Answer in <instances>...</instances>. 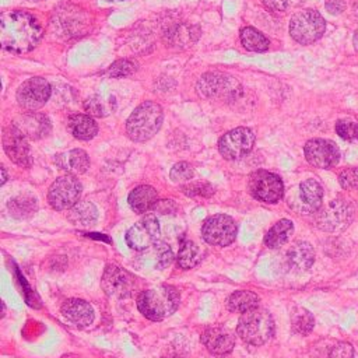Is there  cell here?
I'll return each mask as SVG.
<instances>
[{"instance_id": "obj_19", "label": "cell", "mask_w": 358, "mask_h": 358, "mask_svg": "<svg viewBox=\"0 0 358 358\" xmlns=\"http://www.w3.org/2000/svg\"><path fill=\"white\" fill-rule=\"evenodd\" d=\"M234 83L236 81L231 80V77H227L225 74L207 73L199 80L197 90L200 95L206 98H218V96H224L225 94L235 92V85L232 87L229 85Z\"/></svg>"}, {"instance_id": "obj_9", "label": "cell", "mask_w": 358, "mask_h": 358, "mask_svg": "<svg viewBox=\"0 0 358 358\" xmlns=\"http://www.w3.org/2000/svg\"><path fill=\"white\" fill-rule=\"evenodd\" d=\"M50 84L42 77H31L25 80L17 90V102L27 112H35L42 108L50 98Z\"/></svg>"}, {"instance_id": "obj_7", "label": "cell", "mask_w": 358, "mask_h": 358, "mask_svg": "<svg viewBox=\"0 0 358 358\" xmlns=\"http://www.w3.org/2000/svg\"><path fill=\"white\" fill-rule=\"evenodd\" d=\"M238 234L235 220L227 214H215L208 217L201 227L203 239L213 246L231 245Z\"/></svg>"}, {"instance_id": "obj_24", "label": "cell", "mask_w": 358, "mask_h": 358, "mask_svg": "<svg viewBox=\"0 0 358 358\" xmlns=\"http://www.w3.org/2000/svg\"><path fill=\"white\" fill-rule=\"evenodd\" d=\"M127 201H129L130 208L134 213L143 214V213H147L148 210H151L157 204L158 193L152 186L140 185L130 192Z\"/></svg>"}, {"instance_id": "obj_38", "label": "cell", "mask_w": 358, "mask_h": 358, "mask_svg": "<svg viewBox=\"0 0 358 358\" xmlns=\"http://www.w3.org/2000/svg\"><path fill=\"white\" fill-rule=\"evenodd\" d=\"M84 109L90 116H105L108 109L99 96H91L84 102Z\"/></svg>"}, {"instance_id": "obj_32", "label": "cell", "mask_w": 358, "mask_h": 358, "mask_svg": "<svg viewBox=\"0 0 358 358\" xmlns=\"http://www.w3.org/2000/svg\"><path fill=\"white\" fill-rule=\"evenodd\" d=\"M315 326V317L313 315L302 308V306H295L291 312V327L292 331L301 336H306L312 331Z\"/></svg>"}, {"instance_id": "obj_27", "label": "cell", "mask_w": 358, "mask_h": 358, "mask_svg": "<svg viewBox=\"0 0 358 358\" xmlns=\"http://www.w3.org/2000/svg\"><path fill=\"white\" fill-rule=\"evenodd\" d=\"M10 214L17 220H27L38 211V201L31 194H18L7 203Z\"/></svg>"}, {"instance_id": "obj_26", "label": "cell", "mask_w": 358, "mask_h": 358, "mask_svg": "<svg viewBox=\"0 0 358 358\" xmlns=\"http://www.w3.org/2000/svg\"><path fill=\"white\" fill-rule=\"evenodd\" d=\"M294 234V222L291 220L282 218L277 221L264 235V245L270 249H277L287 243Z\"/></svg>"}, {"instance_id": "obj_10", "label": "cell", "mask_w": 358, "mask_h": 358, "mask_svg": "<svg viewBox=\"0 0 358 358\" xmlns=\"http://www.w3.org/2000/svg\"><path fill=\"white\" fill-rule=\"evenodd\" d=\"M255 145V134L249 127H236L229 130L218 140L220 154L228 159H239L249 154Z\"/></svg>"}, {"instance_id": "obj_16", "label": "cell", "mask_w": 358, "mask_h": 358, "mask_svg": "<svg viewBox=\"0 0 358 358\" xmlns=\"http://www.w3.org/2000/svg\"><path fill=\"white\" fill-rule=\"evenodd\" d=\"M200 340L213 355H227L235 347L234 333L224 326H211L206 329Z\"/></svg>"}, {"instance_id": "obj_39", "label": "cell", "mask_w": 358, "mask_h": 358, "mask_svg": "<svg viewBox=\"0 0 358 358\" xmlns=\"http://www.w3.org/2000/svg\"><path fill=\"white\" fill-rule=\"evenodd\" d=\"M183 193L187 196H204L208 197L214 193V189L208 183H189L182 187Z\"/></svg>"}, {"instance_id": "obj_37", "label": "cell", "mask_w": 358, "mask_h": 358, "mask_svg": "<svg viewBox=\"0 0 358 358\" xmlns=\"http://www.w3.org/2000/svg\"><path fill=\"white\" fill-rule=\"evenodd\" d=\"M338 183L345 190H358V168H347L338 175Z\"/></svg>"}, {"instance_id": "obj_43", "label": "cell", "mask_w": 358, "mask_h": 358, "mask_svg": "<svg viewBox=\"0 0 358 358\" xmlns=\"http://www.w3.org/2000/svg\"><path fill=\"white\" fill-rule=\"evenodd\" d=\"M352 45H354V49L358 52V29L354 32V36H352Z\"/></svg>"}, {"instance_id": "obj_4", "label": "cell", "mask_w": 358, "mask_h": 358, "mask_svg": "<svg viewBox=\"0 0 358 358\" xmlns=\"http://www.w3.org/2000/svg\"><path fill=\"white\" fill-rule=\"evenodd\" d=\"M238 336L250 345H262L274 334V320L267 309L255 308L241 315L236 326Z\"/></svg>"}, {"instance_id": "obj_20", "label": "cell", "mask_w": 358, "mask_h": 358, "mask_svg": "<svg viewBox=\"0 0 358 358\" xmlns=\"http://www.w3.org/2000/svg\"><path fill=\"white\" fill-rule=\"evenodd\" d=\"M315 262V249L306 241H298L291 245L287 252V263L288 266L298 273L306 271L312 267Z\"/></svg>"}, {"instance_id": "obj_34", "label": "cell", "mask_w": 358, "mask_h": 358, "mask_svg": "<svg viewBox=\"0 0 358 358\" xmlns=\"http://www.w3.org/2000/svg\"><path fill=\"white\" fill-rule=\"evenodd\" d=\"M336 133L345 141H358V123L350 119H340L336 123Z\"/></svg>"}, {"instance_id": "obj_8", "label": "cell", "mask_w": 358, "mask_h": 358, "mask_svg": "<svg viewBox=\"0 0 358 358\" xmlns=\"http://www.w3.org/2000/svg\"><path fill=\"white\" fill-rule=\"evenodd\" d=\"M249 192L256 200L274 204L284 196V183L273 172L256 171L249 178Z\"/></svg>"}, {"instance_id": "obj_25", "label": "cell", "mask_w": 358, "mask_h": 358, "mask_svg": "<svg viewBox=\"0 0 358 358\" xmlns=\"http://www.w3.org/2000/svg\"><path fill=\"white\" fill-rule=\"evenodd\" d=\"M67 218L74 225L90 227L95 224V221L98 220V210L94 203L87 200H80L71 208H69Z\"/></svg>"}, {"instance_id": "obj_40", "label": "cell", "mask_w": 358, "mask_h": 358, "mask_svg": "<svg viewBox=\"0 0 358 358\" xmlns=\"http://www.w3.org/2000/svg\"><path fill=\"white\" fill-rule=\"evenodd\" d=\"M329 358H354V348L350 343H340L331 348Z\"/></svg>"}, {"instance_id": "obj_44", "label": "cell", "mask_w": 358, "mask_h": 358, "mask_svg": "<svg viewBox=\"0 0 358 358\" xmlns=\"http://www.w3.org/2000/svg\"><path fill=\"white\" fill-rule=\"evenodd\" d=\"M6 180H7V173H6V168H4V166H1V182H0V185H4V183H6Z\"/></svg>"}, {"instance_id": "obj_41", "label": "cell", "mask_w": 358, "mask_h": 358, "mask_svg": "<svg viewBox=\"0 0 358 358\" xmlns=\"http://www.w3.org/2000/svg\"><path fill=\"white\" fill-rule=\"evenodd\" d=\"M262 3L271 13H282L288 7V0H262Z\"/></svg>"}, {"instance_id": "obj_1", "label": "cell", "mask_w": 358, "mask_h": 358, "mask_svg": "<svg viewBox=\"0 0 358 358\" xmlns=\"http://www.w3.org/2000/svg\"><path fill=\"white\" fill-rule=\"evenodd\" d=\"M43 34L39 21L22 10L4 11L0 15V43L11 53H27L41 41Z\"/></svg>"}, {"instance_id": "obj_33", "label": "cell", "mask_w": 358, "mask_h": 358, "mask_svg": "<svg viewBox=\"0 0 358 358\" xmlns=\"http://www.w3.org/2000/svg\"><path fill=\"white\" fill-rule=\"evenodd\" d=\"M194 176V169L189 162H176L169 172V178L175 183H183L189 182Z\"/></svg>"}, {"instance_id": "obj_2", "label": "cell", "mask_w": 358, "mask_h": 358, "mask_svg": "<svg viewBox=\"0 0 358 358\" xmlns=\"http://www.w3.org/2000/svg\"><path fill=\"white\" fill-rule=\"evenodd\" d=\"M180 303V294L173 285H158L143 291L137 298V308L150 320L159 322L171 316Z\"/></svg>"}, {"instance_id": "obj_23", "label": "cell", "mask_w": 358, "mask_h": 358, "mask_svg": "<svg viewBox=\"0 0 358 358\" xmlns=\"http://www.w3.org/2000/svg\"><path fill=\"white\" fill-rule=\"evenodd\" d=\"M67 129L73 137L78 140H91L98 133V124L92 116L84 113H73L67 119Z\"/></svg>"}, {"instance_id": "obj_36", "label": "cell", "mask_w": 358, "mask_h": 358, "mask_svg": "<svg viewBox=\"0 0 358 358\" xmlns=\"http://www.w3.org/2000/svg\"><path fill=\"white\" fill-rule=\"evenodd\" d=\"M155 252H157V262H155V266L158 268H165L166 266L171 264L172 259H173V253H172V249L169 245H166L165 242H161L158 241L155 245Z\"/></svg>"}, {"instance_id": "obj_14", "label": "cell", "mask_w": 358, "mask_h": 358, "mask_svg": "<svg viewBox=\"0 0 358 358\" xmlns=\"http://www.w3.org/2000/svg\"><path fill=\"white\" fill-rule=\"evenodd\" d=\"M3 148L14 164L22 168H28L32 164L28 138L13 123L3 130Z\"/></svg>"}, {"instance_id": "obj_42", "label": "cell", "mask_w": 358, "mask_h": 358, "mask_svg": "<svg viewBox=\"0 0 358 358\" xmlns=\"http://www.w3.org/2000/svg\"><path fill=\"white\" fill-rule=\"evenodd\" d=\"M326 10L330 14H340L345 10V1L344 0H326Z\"/></svg>"}, {"instance_id": "obj_30", "label": "cell", "mask_w": 358, "mask_h": 358, "mask_svg": "<svg viewBox=\"0 0 358 358\" xmlns=\"http://www.w3.org/2000/svg\"><path fill=\"white\" fill-rule=\"evenodd\" d=\"M199 36V31L194 27H189V25H176L172 29H168L165 34L166 38V43H169V46H176V48H183V46H189L193 42H196Z\"/></svg>"}, {"instance_id": "obj_17", "label": "cell", "mask_w": 358, "mask_h": 358, "mask_svg": "<svg viewBox=\"0 0 358 358\" xmlns=\"http://www.w3.org/2000/svg\"><path fill=\"white\" fill-rule=\"evenodd\" d=\"M13 124L31 140H39L46 137L50 133L52 124L46 115L39 112H24L17 116Z\"/></svg>"}, {"instance_id": "obj_18", "label": "cell", "mask_w": 358, "mask_h": 358, "mask_svg": "<svg viewBox=\"0 0 358 358\" xmlns=\"http://www.w3.org/2000/svg\"><path fill=\"white\" fill-rule=\"evenodd\" d=\"M60 312L69 323L78 329L88 327L90 324H92L95 319V312L90 302L78 298H70L64 301L60 308Z\"/></svg>"}, {"instance_id": "obj_12", "label": "cell", "mask_w": 358, "mask_h": 358, "mask_svg": "<svg viewBox=\"0 0 358 358\" xmlns=\"http://www.w3.org/2000/svg\"><path fill=\"white\" fill-rule=\"evenodd\" d=\"M101 287L109 298H129L134 288V277L116 264H108L101 278Z\"/></svg>"}, {"instance_id": "obj_21", "label": "cell", "mask_w": 358, "mask_h": 358, "mask_svg": "<svg viewBox=\"0 0 358 358\" xmlns=\"http://www.w3.org/2000/svg\"><path fill=\"white\" fill-rule=\"evenodd\" d=\"M298 197L303 213H315L322 206L323 187L316 179H305L299 183Z\"/></svg>"}, {"instance_id": "obj_22", "label": "cell", "mask_w": 358, "mask_h": 358, "mask_svg": "<svg viewBox=\"0 0 358 358\" xmlns=\"http://www.w3.org/2000/svg\"><path fill=\"white\" fill-rule=\"evenodd\" d=\"M56 165L70 175H81L90 168V157L81 148H73L55 158Z\"/></svg>"}, {"instance_id": "obj_31", "label": "cell", "mask_w": 358, "mask_h": 358, "mask_svg": "<svg viewBox=\"0 0 358 358\" xmlns=\"http://www.w3.org/2000/svg\"><path fill=\"white\" fill-rule=\"evenodd\" d=\"M241 43L250 52H266L270 46V41L253 27H245L241 29Z\"/></svg>"}, {"instance_id": "obj_35", "label": "cell", "mask_w": 358, "mask_h": 358, "mask_svg": "<svg viewBox=\"0 0 358 358\" xmlns=\"http://www.w3.org/2000/svg\"><path fill=\"white\" fill-rule=\"evenodd\" d=\"M137 70V64L127 60V59H122V60H116L115 63L110 64V67L108 69V74L110 77L119 78V77H127L131 76L134 71Z\"/></svg>"}, {"instance_id": "obj_28", "label": "cell", "mask_w": 358, "mask_h": 358, "mask_svg": "<svg viewBox=\"0 0 358 358\" xmlns=\"http://www.w3.org/2000/svg\"><path fill=\"white\" fill-rule=\"evenodd\" d=\"M260 298L257 294L246 289L232 292L227 299V308L235 313H245L259 306Z\"/></svg>"}, {"instance_id": "obj_15", "label": "cell", "mask_w": 358, "mask_h": 358, "mask_svg": "<svg viewBox=\"0 0 358 358\" xmlns=\"http://www.w3.org/2000/svg\"><path fill=\"white\" fill-rule=\"evenodd\" d=\"M317 211V227L327 232L343 231L348 227L352 218L351 207L343 200H333L324 208H319Z\"/></svg>"}, {"instance_id": "obj_13", "label": "cell", "mask_w": 358, "mask_h": 358, "mask_svg": "<svg viewBox=\"0 0 358 358\" xmlns=\"http://www.w3.org/2000/svg\"><path fill=\"white\" fill-rule=\"evenodd\" d=\"M306 161L315 168L330 169L340 161V150L336 143L326 138H312L303 147Z\"/></svg>"}, {"instance_id": "obj_3", "label": "cell", "mask_w": 358, "mask_h": 358, "mask_svg": "<svg viewBox=\"0 0 358 358\" xmlns=\"http://www.w3.org/2000/svg\"><path fill=\"white\" fill-rule=\"evenodd\" d=\"M164 110L159 103L145 101L140 103L126 120V133L133 141H147L159 130Z\"/></svg>"}, {"instance_id": "obj_6", "label": "cell", "mask_w": 358, "mask_h": 358, "mask_svg": "<svg viewBox=\"0 0 358 358\" xmlns=\"http://www.w3.org/2000/svg\"><path fill=\"white\" fill-rule=\"evenodd\" d=\"M83 192L81 182L76 178V175H64L57 178L49 187L48 201L49 204L57 210H69L77 201H80V196Z\"/></svg>"}, {"instance_id": "obj_11", "label": "cell", "mask_w": 358, "mask_h": 358, "mask_svg": "<svg viewBox=\"0 0 358 358\" xmlns=\"http://www.w3.org/2000/svg\"><path fill=\"white\" fill-rule=\"evenodd\" d=\"M161 228L158 218L154 214H147L126 232V243L130 249L145 250L158 242Z\"/></svg>"}, {"instance_id": "obj_5", "label": "cell", "mask_w": 358, "mask_h": 358, "mask_svg": "<svg viewBox=\"0 0 358 358\" xmlns=\"http://www.w3.org/2000/svg\"><path fill=\"white\" fill-rule=\"evenodd\" d=\"M326 21L316 10L306 8L292 15L289 21V35L301 45H310L322 38Z\"/></svg>"}, {"instance_id": "obj_29", "label": "cell", "mask_w": 358, "mask_h": 358, "mask_svg": "<svg viewBox=\"0 0 358 358\" xmlns=\"http://www.w3.org/2000/svg\"><path fill=\"white\" fill-rule=\"evenodd\" d=\"M203 256H204V252L201 250V248L197 243H194L193 241L185 239L179 246L176 262L180 268L189 270V268H193L194 266H197L201 262Z\"/></svg>"}]
</instances>
